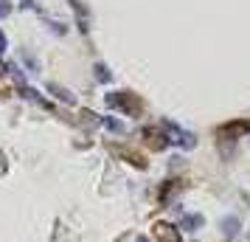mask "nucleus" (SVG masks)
<instances>
[{
    "label": "nucleus",
    "instance_id": "obj_2",
    "mask_svg": "<svg viewBox=\"0 0 250 242\" xmlns=\"http://www.w3.org/2000/svg\"><path fill=\"white\" fill-rule=\"evenodd\" d=\"M250 130L248 121H230V124H225V127L219 130V135H225V138H239V135H245Z\"/></svg>",
    "mask_w": 250,
    "mask_h": 242
},
{
    "label": "nucleus",
    "instance_id": "obj_6",
    "mask_svg": "<svg viewBox=\"0 0 250 242\" xmlns=\"http://www.w3.org/2000/svg\"><path fill=\"white\" fill-rule=\"evenodd\" d=\"M222 231H225L228 237H233V234L239 231V220L236 217H225L222 220Z\"/></svg>",
    "mask_w": 250,
    "mask_h": 242
},
{
    "label": "nucleus",
    "instance_id": "obj_7",
    "mask_svg": "<svg viewBox=\"0 0 250 242\" xmlns=\"http://www.w3.org/2000/svg\"><path fill=\"white\" fill-rule=\"evenodd\" d=\"M138 242H149V240H146V237H138Z\"/></svg>",
    "mask_w": 250,
    "mask_h": 242
},
{
    "label": "nucleus",
    "instance_id": "obj_5",
    "mask_svg": "<svg viewBox=\"0 0 250 242\" xmlns=\"http://www.w3.org/2000/svg\"><path fill=\"white\" fill-rule=\"evenodd\" d=\"M203 214H186L183 217V222H180V228H186V231H197V228H203Z\"/></svg>",
    "mask_w": 250,
    "mask_h": 242
},
{
    "label": "nucleus",
    "instance_id": "obj_1",
    "mask_svg": "<svg viewBox=\"0 0 250 242\" xmlns=\"http://www.w3.org/2000/svg\"><path fill=\"white\" fill-rule=\"evenodd\" d=\"M152 234L158 242H180V231L174 228L171 222H155L152 225Z\"/></svg>",
    "mask_w": 250,
    "mask_h": 242
},
{
    "label": "nucleus",
    "instance_id": "obj_3",
    "mask_svg": "<svg viewBox=\"0 0 250 242\" xmlns=\"http://www.w3.org/2000/svg\"><path fill=\"white\" fill-rule=\"evenodd\" d=\"M115 155H121L126 163H132V166H138V169H146V161H144V155H138V152L132 150H124V147H113Z\"/></svg>",
    "mask_w": 250,
    "mask_h": 242
},
{
    "label": "nucleus",
    "instance_id": "obj_4",
    "mask_svg": "<svg viewBox=\"0 0 250 242\" xmlns=\"http://www.w3.org/2000/svg\"><path fill=\"white\" fill-rule=\"evenodd\" d=\"M144 141H146V147H152L155 152H160L166 147V138H163V132H158V130H144Z\"/></svg>",
    "mask_w": 250,
    "mask_h": 242
}]
</instances>
